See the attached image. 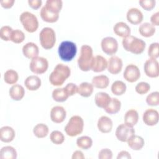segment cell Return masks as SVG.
I'll use <instances>...</instances> for the list:
<instances>
[{"instance_id": "48", "label": "cell", "mask_w": 159, "mask_h": 159, "mask_svg": "<svg viewBox=\"0 0 159 159\" xmlns=\"http://www.w3.org/2000/svg\"><path fill=\"white\" fill-rule=\"evenodd\" d=\"M28 3L29 4V6H30L32 8L34 9H37L41 6L42 1L41 0H29Z\"/></svg>"}, {"instance_id": "37", "label": "cell", "mask_w": 159, "mask_h": 159, "mask_svg": "<svg viewBox=\"0 0 159 159\" xmlns=\"http://www.w3.org/2000/svg\"><path fill=\"white\" fill-rule=\"evenodd\" d=\"M52 96L54 101L58 102H61L66 101V99L69 97L68 94L66 93V92L65 91V89L63 88L55 89L52 91Z\"/></svg>"}, {"instance_id": "42", "label": "cell", "mask_w": 159, "mask_h": 159, "mask_svg": "<svg viewBox=\"0 0 159 159\" xmlns=\"http://www.w3.org/2000/svg\"><path fill=\"white\" fill-rule=\"evenodd\" d=\"M148 55L150 58L157 59L159 57V43L154 42L150 45L148 48Z\"/></svg>"}, {"instance_id": "4", "label": "cell", "mask_w": 159, "mask_h": 159, "mask_svg": "<svg viewBox=\"0 0 159 159\" xmlns=\"http://www.w3.org/2000/svg\"><path fill=\"white\" fill-rule=\"evenodd\" d=\"M58 52L60 58L63 61H70L75 57L77 47L76 44L71 41H63L58 47Z\"/></svg>"}, {"instance_id": "12", "label": "cell", "mask_w": 159, "mask_h": 159, "mask_svg": "<svg viewBox=\"0 0 159 159\" xmlns=\"http://www.w3.org/2000/svg\"><path fill=\"white\" fill-rule=\"evenodd\" d=\"M145 75L150 78H157L159 76L158 62L156 59L150 58L146 60L144 64Z\"/></svg>"}, {"instance_id": "36", "label": "cell", "mask_w": 159, "mask_h": 159, "mask_svg": "<svg viewBox=\"0 0 159 159\" xmlns=\"http://www.w3.org/2000/svg\"><path fill=\"white\" fill-rule=\"evenodd\" d=\"M76 145L81 149L88 150L91 147L93 140L89 136H81L77 139Z\"/></svg>"}, {"instance_id": "47", "label": "cell", "mask_w": 159, "mask_h": 159, "mask_svg": "<svg viewBox=\"0 0 159 159\" xmlns=\"http://www.w3.org/2000/svg\"><path fill=\"white\" fill-rule=\"evenodd\" d=\"M99 159H111L112 158V152L109 148L101 149L98 154Z\"/></svg>"}, {"instance_id": "21", "label": "cell", "mask_w": 159, "mask_h": 159, "mask_svg": "<svg viewBox=\"0 0 159 159\" xmlns=\"http://www.w3.org/2000/svg\"><path fill=\"white\" fill-rule=\"evenodd\" d=\"M114 32L118 36L125 38L130 35V27L124 22H117L113 27Z\"/></svg>"}, {"instance_id": "30", "label": "cell", "mask_w": 159, "mask_h": 159, "mask_svg": "<svg viewBox=\"0 0 159 159\" xmlns=\"http://www.w3.org/2000/svg\"><path fill=\"white\" fill-rule=\"evenodd\" d=\"M17 157L16 150L11 146L3 147L0 150L1 159H16Z\"/></svg>"}, {"instance_id": "32", "label": "cell", "mask_w": 159, "mask_h": 159, "mask_svg": "<svg viewBox=\"0 0 159 159\" xmlns=\"http://www.w3.org/2000/svg\"><path fill=\"white\" fill-rule=\"evenodd\" d=\"M120 107H121L120 101L118 99L116 98H113L111 99L108 104L104 109L107 113L109 114H114L117 113L120 111Z\"/></svg>"}, {"instance_id": "28", "label": "cell", "mask_w": 159, "mask_h": 159, "mask_svg": "<svg viewBox=\"0 0 159 159\" xmlns=\"http://www.w3.org/2000/svg\"><path fill=\"white\" fill-rule=\"evenodd\" d=\"M109 84V79L107 76L104 75L95 76L92 79V84L96 88H106L108 86Z\"/></svg>"}, {"instance_id": "3", "label": "cell", "mask_w": 159, "mask_h": 159, "mask_svg": "<svg viewBox=\"0 0 159 159\" xmlns=\"http://www.w3.org/2000/svg\"><path fill=\"white\" fill-rule=\"evenodd\" d=\"M93 58V48L91 47L88 45H83L81 47L80 55L77 60L80 69L83 71H89Z\"/></svg>"}, {"instance_id": "39", "label": "cell", "mask_w": 159, "mask_h": 159, "mask_svg": "<svg viewBox=\"0 0 159 159\" xmlns=\"http://www.w3.org/2000/svg\"><path fill=\"white\" fill-rule=\"evenodd\" d=\"M50 140L55 145H60L65 141V136L62 132L59 130H53L50 135Z\"/></svg>"}, {"instance_id": "9", "label": "cell", "mask_w": 159, "mask_h": 159, "mask_svg": "<svg viewBox=\"0 0 159 159\" xmlns=\"http://www.w3.org/2000/svg\"><path fill=\"white\" fill-rule=\"evenodd\" d=\"M135 130L133 127L129 126L125 124H121L116 129V136L117 139L122 142H127V140L135 134Z\"/></svg>"}, {"instance_id": "2", "label": "cell", "mask_w": 159, "mask_h": 159, "mask_svg": "<svg viewBox=\"0 0 159 159\" xmlns=\"http://www.w3.org/2000/svg\"><path fill=\"white\" fill-rule=\"evenodd\" d=\"M122 43L126 51L136 55L142 53L146 47V43L142 39L132 35L124 38Z\"/></svg>"}, {"instance_id": "17", "label": "cell", "mask_w": 159, "mask_h": 159, "mask_svg": "<svg viewBox=\"0 0 159 159\" xmlns=\"http://www.w3.org/2000/svg\"><path fill=\"white\" fill-rule=\"evenodd\" d=\"M126 17L127 20L134 25L141 23L143 19V16L141 11L135 7L129 9L127 12Z\"/></svg>"}, {"instance_id": "52", "label": "cell", "mask_w": 159, "mask_h": 159, "mask_svg": "<svg viewBox=\"0 0 159 159\" xmlns=\"http://www.w3.org/2000/svg\"><path fill=\"white\" fill-rule=\"evenodd\" d=\"M85 158L83 153L80 150H76L73 152L71 158L72 159H84Z\"/></svg>"}, {"instance_id": "43", "label": "cell", "mask_w": 159, "mask_h": 159, "mask_svg": "<svg viewBox=\"0 0 159 159\" xmlns=\"http://www.w3.org/2000/svg\"><path fill=\"white\" fill-rule=\"evenodd\" d=\"M12 29L9 25H4L0 29V37L4 41L10 40Z\"/></svg>"}, {"instance_id": "34", "label": "cell", "mask_w": 159, "mask_h": 159, "mask_svg": "<svg viewBox=\"0 0 159 159\" xmlns=\"http://www.w3.org/2000/svg\"><path fill=\"white\" fill-rule=\"evenodd\" d=\"M127 89L126 84L122 81H115L111 85V91L116 96H120L125 93Z\"/></svg>"}, {"instance_id": "14", "label": "cell", "mask_w": 159, "mask_h": 159, "mask_svg": "<svg viewBox=\"0 0 159 159\" xmlns=\"http://www.w3.org/2000/svg\"><path fill=\"white\" fill-rule=\"evenodd\" d=\"M66 116V110L62 106H54L52 108L50 111V119L53 122L56 124H60L63 122L65 119Z\"/></svg>"}, {"instance_id": "6", "label": "cell", "mask_w": 159, "mask_h": 159, "mask_svg": "<svg viewBox=\"0 0 159 159\" xmlns=\"http://www.w3.org/2000/svg\"><path fill=\"white\" fill-rule=\"evenodd\" d=\"M40 42L42 47L46 49H51L56 42V35L54 30L48 27L43 28L39 34Z\"/></svg>"}, {"instance_id": "38", "label": "cell", "mask_w": 159, "mask_h": 159, "mask_svg": "<svg viewBox=\"0 0 159 159\" xmlns=\"http://www.w3.org/2000/svg\"><path fill=\"white\" fill-rule=\"evenodd\" d=\"M62 6L63 2L61 0H47L45 5L47 9L58 14L62 8Z\"/></svg>"}, {"instance_id": "7", "label": "cell", "mask_w": 159, "mask_h": 159, "mask_svg": "<svg viewBox=\"0 0 159 159\" xmlns=\"http://www.w3.org/2000/svg\"><path fill=\"white\" fill-rule=\"evenodd\" d=\"M19 19L27 32L32 33L37 30L39 21L37 17L34 14L29 11H24L20 15Z\"/></svg>"}, {"instance_id": "20", "label": "cell", "mask_w": 159, "mask_h": 159, "mask_svg": "<svg viewBox=\"0 0 159 159\" xmlns=\"http://www.w3.org/2000/svg\"><path fill=\"white\" fill-rule=\"evenodd\" d=\"M98 128L102 133H109L112 129V120L106 116H101L98 121Z\"/></svg>"}, {"instance_id": "18", "label": "cell", "mask_w": 159, "mask_h": 159, "mask_svg": "<svg viewBox=\"0 0 159 159\" xmlns=\"http://www.w3.org/2000/svg\"><path fill=\"white\" fill-rule=\"evenodd\" d=\"M22 53L27 58L33 59L38 57L39 49L38 46L34 42H28L22 47Z\"/></svg>"}, {"instance_id": "8", "label": "cell", "mask_w": 159, "mask_h": 159, "mask_svg": "<svg viewBox=\"0 0 159 159\" xmlns=\"http://www.w3.org/2000/svg\"><path fill=\"white\" fill-rule=\"evenodd\" d=\"M48 60L43 57H37L32 59L29 68L32 72L35 74H43L48 69Z\"/></svg>"}, {"instance_id": "19", "label": "cell", "mask_w": 159, "mask_h": 159, "mask_svg": "<svg viewBox=\"0 0 159 159\" xmlns=\"http://www.w3.org/2000/svg\"><path fill=\"white\" fill-rule=\"evenodd\" d=\"M40 15L42 20L49 23H53L58 20L59 18V14L55 12L48 9L45 6L42 7L40 10Z\"/></svg>"}, {"instance_id": "24", "label": "cell", "mask_w": 159, "mask_h": 159, "mask_svg": "<svg viewBox=\"0 0 159 159\" xmlns=\"http://www.w3.org/2000/svg\"><path fill=\"white\" fill-rule=\"evenodd\" d=\"M26 88L30 91H36L41 86V80L35 75H30L27 77L24 81Z\"/></svg>"}, {"instance_id": "13", "label": "cell", "mask_w": 159, "mask_h": 159, "mask_svg": "<svg viewBox=\"0 0 159 159\" xmlns=\"http://www.w3.org/2000/svg\"><path fill=\"white\" fill-rule=\"evenodd\" d=\"M142 119L144 124L147 125H155L159 120L158 112L154 109H148L143 112Z\"/></svg>"}, {"instance_id": "40", "label": "cell", "mask_w": 159, "mask_h": 159, "mask_svg": "<svg viewBox=\"0 0 159 159\" xmlns=\"http://www.w3.org/2000/svg\"><path fill=\"white\" fill-rule=\"evenodd\" d=\"M25 40V34L24 32L19 30H13L11 35L10 40L15 43H20Z\"/></svg>"}, {"instance_id": "29", "label": "cell", "mask_w": 159, "mask_h": 159, "mask_svg": "<svg viewBox=\"0 0 159 159\" xmlns=\"http://www.w3.org/2000/svg\"><path fill=\"white\" fill-rule=\"evenodd\" d=\"M94 86L91 83L88 82H83L78 86L77 93L81 96L88 98L93 93Z\"/></svg>"}, {"instance_id": "46", "label": "cell", "mask_w": 159, "mask_h": 159, "mask_svg": "<svg viewBox=\"0 0 159 159\" xmlns=\"http://www.w3.org/2000/svg\"><path fill=\"white\" fill-rule=\"evenodd\" d=\"M63 88L68 96H71L75 95L78 91V86L73 83H68Z\"/></svg>"}, {"instance_id": "25", "label": "cell", "mask_w": 159, "mask_h": 159, "mask_svg": "<svg viewBox=\"0 0 159 159\" xmlns=\"http://www.w3.org/2000/svg\"><path fill=\"white\" fill-rule=\"evenodd\" d=\"M111 99V98L107 93L98 92L95 95L94 101L98 107L104 109L108 104Z\"/></svg>"}, {"instance_id": "44", "label": "cell", "mask_w": 159, "mask_h": 159, "mask_svg": "<svg viewBox=\"0 0 159 159\" xmlns=\"http://www.w3.org/2000/svg\"><path fill=\"white\" fill-rule=\"evenodd\" d=\"M135 91L139 94H145L147 93L149 90L150 89V85L146 82L142 81L139 83L135 88Z\"/></svg>"}, {"instance_id": "27", "label": "cell", "mask_w": 159, "mask_h": 159, "mask_svg": "<svg viewBox=\"0 0 159 159\" xmlns=\"http://www.w3.org/2000/svg\"><path fill=\"white\" fill-rule=\"evenodd\" d=\"M139 120V114L135 109H129L127 111L124 116L125 124L133 127L137 124Z\"/></svg>"}, {"instance_id": "5", "label": "cell", "mask_w": 159, "mask_h": 159, "mask_svg": "<svg viewBox=\"0 0 159 159\" xmlns=\"http://www.w3.org/2000/svg\"><path fill=\"white\" fill-rule=\"evenodd\" d=\"M84 127V121L81 117L78 115L73 116L65 127L66 134L70 137H75L82 133Z\"/></svg>"}, {"instance_id": "22", "label": "cell", "mask_w": 159, "mask_h": 159, "mask_svg": "<svg viewBox=\"0 0 159 159\" xmlns=\"http://www.w3.org/2000/svg\"><path fill=\"white\" fill-rule=\"evenodd\" d=\"M16 135L14 130L10 126H3L0 129V140L5 143L12 142Z\"/></svg>"}, {"instance_id": "49", "label": "cell", "mask_w": 159, "mask_h": 159, "mask_svg": "<svg viewBox=\"0 0 159 159\" xmlns=\"http://www.w3.org/2000/svg\"><path fill=\"white\" fill-rule=\"evenodd\" d=\"M151 24L153 26H158L159 25V12L153 14L150 17Z\"/></svg>"}, {"instance_id": "16", "label": "cell", "mask_w": 159, "mask_h": 159, "mask_svg": "<svg viewBox=\"0 0 159 159\" xmlns=\"http://www.w3.org/2000/svg\"><path fill=\"white\" fill-rule=\"evenodd\" d=\"M107 67V61L106 59L100 55H98L95 57H93L91 66V70L96 73L101 72L105 70Z\"/></svg>"}, {"instance_id": "45", "label": "cell", "mask_w": 159, "mask_h": 159, "mask_svg": "<svg viewBox=\"0 0 159 159\" xmlns=\"http://www.w3.org/2000/svg\"><path fill=\"white\" fill-rule=\"evenodd\" d=\"M141 7L146 11H150L155 6V0H140L139 1Z\"/></svg>"}, {"instance_id": "23", "label": "cell", "mask_w": 159, "mask_h": 159, "mask_svg": "<svg viewBox=\"0 0 159 159\" xmlns=\"http://www.w3.org/2000/svg\"><path fill=\"white\" fill-rule=\"evenodd\" d=\"M9 94L13 100L20 101L24 96L25 90L24 87L20 84H15L9 89Z\"/></svg>"}, {"instance_id": "11", "label": "cell", "mask_w": 159, "mask_h": 159, "mask_svg": "<svg viewBox=\"0 0 159 159\" xmlns=\"http://www.w3.org/2000/svg\"><path fill=\"white\" fill-rule=\"evenodd\" d=\"M123 76L124 79L129 83L135 82L140 77V70L135 65L129 64L125 67Z\"/></svg>"}, {"instance_id": "26", "label": "cell", "mask_w": 159, "mask_h": 159, "mask_svg": "<svg viewBox=\"0 0 159 159\" xmlns=\"http://www.w3.org/2000/svg\"><path fill=\"white\" fill-rule=\"evenodd\" d=\"M128 146L134 150H140L144 146L145 142L143 139L139 135H134L127 140Z\"/></svg>"}, {"instance_id": "15", "label": "cell", "mask_w": 159, "mask_h": 159, "mask_svg": "<svg viewBox=\"0 0 159 159\" xmlns=\"http://www.w3.org/2000/svg\"><path fill=\"white\" fill-rule=\"evenodd\" d=\"M122 60L117 56H112L107 62V70L113 75H116L120 73L122 68Z\"/></svg>"}, {"instance_id": "50", "label": "cell", "mask_w": 159, "mask_h": 159, "mask_svg": "<svg viewBox=\"0 0 159 159\" xmlns=\"http://www.w3.org/2000/svg\"><path fill=\"white\" fill-rule=\"evenodd\" d=\"M14 2H15L14 0H1V1H0L1 6L6 9L11 8L13 6Z\"/></svg>"}, {"instance_id": "10", "label": "cell", "mask_w": 159, "mask_h": 159, "mask_svg": "<svg viewBox=\"0 0 159 159\" xmlns=\"http://www.w3.org/2000/svg\"><path fill=\"white\" fill-rule=\"evenodd\" d=\"M101 46L102 51L108 55H114L118 50L117 41L112 37H106L102 39Z\"/></svg>"}, {"instance_id": "41", "label": "cell", "mask_w": 159, "mask_h": 159, "mask_svg": "<svg viewBox=\"0 0 159 159\" xmlns=\"http://www.w3.org/2000/svg\"><path fill=\"white\" fill-rule=\"evenodd\" d=\"M146 102L151 106H157L159 104V93L154 91L150 93L146 98Z\"/></svg>"}, {"instance_id": "31", "label": "cell", "mask_w": 159, "mask_h": 159, "mask_svg": "<svg viewBox=\"0 0 159 159\" xmlns=\"http://www.w3.org/2000/svg\"><path fill=\"white\" fill-rule=\"evenodd\" d=\"M155 27L149 22H144L142 24L139 28V32L140 34L145 37H150L155 33Z\"/></svg>"}, {"instance_id": "51", "label": "cell", "mask_w": 159, "mask_h": 159, "mask_svg": "<svg viewBox=\"0 0 159 159\" xmlns=\"http://www.w3.org/2000/svg\"><path fill=\"white\" fill-rule=\"evenodd\" d=\"M131 156L130 153L125 150L120 151L117 157V159H131Z\"/></svg>"}, {"instance_id": "33", "label": "cell", "mask_w": 159, "mask_h": 159, "mask_svg": "<svg viewBox=\"0 0 159 159\" xmlns=\"http://www.w3.org/2000/svg\"><path fill=\"white\" fill-rule=\"evenodd\" d=\"M48 126L43 123L37 124L33 129V133L35 137L39 139L45 137L48 134Z\"/></svg>"}, {"instance_id": "1", "label": "cell", "mask_w": 159, "mask_h": 159, "mask_svg": "<svg viewBox=\"0 0 159 159\" xmlns=\"http://www.w3.org/2000/svg\"><path fill=\"white\" fill-rule=\"evenodd\" d=\"M70 74L71 70L69 66L63 63H58L49 76L50 83L53 86H61L70 76Z\"/></svg>"}, {"instance_id": "35", "label": "cell", "mask_w": 159, "mask_h": 159, "mask_svg": "<svg viewBox=\"0 0 159 159\" xmlns=\"http://www.w3.org/2000/svg\"><path fill=\"white\" fill-rule=\"evenodd\" d=\"M19 80V75L17 72L14 70H7L4 74V81L9 84H14L17 83Z\"/></svg>"}]
</instances>
